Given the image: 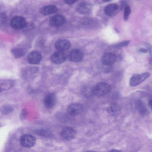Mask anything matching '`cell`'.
Masks as SVG:
<instances>
[{
    "instance_id": "cell-1",
    "label": "cell",
    "mask_w": 152,
    "mask_h": 152,
    "mask_svg": "<svg viewBox=\"0 0 152 152\" xmlns=\"http://www.w3.org/2000/svg\"><path fill=\"white\" fill-rule=\"evenodd\" d=\"M111 90V86L104 82L96 84L92 89V92L95 96L100 97L104 96L109 93Z\"/></svg>"
},
{
    "instance_id": "cell-2",
    "label": "cell",
    "mask_w": 152,
    "mask_h": 152,
    "mask_svg": "<svg viewBox=\"0 0 152 152\" xmlns=\"http://www.w3.org/2000/svg\"><path fill=\"white\" fill-rule=\"evenodd\" d=\"M150 75V73L148 72L133 75L130 80V86L131 87H134L138 85L143 82Z\"/></svg>"
},
{
    "instance_id": "cell-3",
    "label": "cell",
    "mask_w": 152,
    "mask_h": 152,
    "mask_svg": "<svg viewBox=\"0 0 152 152\" xmlns=\"http://www.w3.org/2000/svg\"><path fill=\"white\" fill-rule=\"evenodd\" d=\"M35 137L32 135L25 134L22 135L20 140V142L23 146L27 148H31L35 144Z\"/></svg>"
},
{
    "instance_id": "cell-4",
    "label": "cell",
    "mask_w": 152,
    "mask_h": 152,
    "mask_svg": "<svg viewBox=\"0 0 152 152\" xmlns=\"http://www.w3.org/2000/svg\"><path fill=\"white\" fill-rule=\"evenodd\" d=\"M10 24L12 28L15 29H20L25 27L26 25V22L23 17L16 16L12 19Z\"/></svg>"
},
{
    "instance_id": "cell-5",
    "label": "cell",
    "mask_w": 152,
    "mask_h": 152,
    "mask_svg": "<svg viewBox=\"0 0 152 152\" xmlns=\"http://www.w3.org/2000/svg\"><path fill=\"white\" fill-rule=\"evenodd\" d=\"M68 113L72 116H76L82 113L83 110V107L80 103H73L70 105L67 108Z\"/></svg>"
},
{
    "instance_id": "cell-6",
    "label": "cell",
    "mask_w": 152,
    "mask_h": 152,
    "mask_svg": "<svg viewBox=\"0 0 152 152\" xmlns=\"http://www.w3.org/2000/svg\"><path fill=\"white\" fill-rule=\"evenodd\" d=\"M66 58L65 53L62 51H59L55 52L51 56L50 60L53 63L58 64L64 62Z\"/></svg>"
},
{
    "instance_id": "cell-7",
    "label": "cell",
    "mask_w": 152,
    "mask_h": 152,
    "mask_svg": "<svg viewBox=\"0 0 152 152\" xmlns=\"http://www.w3.org/2000/svg\"><path fill=\"white\" fill-rule=\"evenodd\" d=\"M66 21V18L63 15L57 14L51 17L49 21L51 25L57 27L63 25L65 23Z\"/></svg>"
},
{
    "instance_id": "cell-8",
    "label": "cell",
    "mask_w": 152,
    "mask_h": 152,
    "mask_svg": "<svg viewBox=\"0 0 152 152\" xmlns=\"http://www.w3.org/2000/svg\"><path fill=\"white\" fill-rule=\"evenodd\" d=\"M62 137L66 140H70L75 137L76 132L75 130L70 127H66L63 129L61 132Z\"/></svg>"
},
{
    "instance_id": "cell-9",
    "label": "cell",
    "mask_w": 152,
    "mask_h": 152,
    "mask_svg": "<svg viewBox=\"0 0 152 152\" xmlns=\"http://www.w3.org/2000/svg\"><path fill=\"white\" fill-rule=\"evenodd\" d=\"M101 61L104 65L110 66L115 62L116 61V57L115 55L113 53H105L102 57Z\"/></svg>"
},
{
    "instance_id": "cell-10",
    "label": "cell",
    "mask_w": 152,
    "mask_h": 152,
    "mask_svg": "<svg viewBox=\"0 0 152 152\" xmlns=\"http://www.w3.org/2000/svg\"><path fill=\"white\" fill-rule=\"evenodd\" d=\"M120 7L116 4H111L107 5L104 9V12L107 16L110 17L114 16L119 12Z\"/></svg>"
},
{
    "instance_id": "cell-11",
    "label": "cell",
    "mask_w": 152,
    "mask_h": 152,
    "mask_svg": "<svg viewBox=\"0 0 152 152\" xmlns=\"http://www.w3.org/2000/svg\"><path fill=\"white\" fill-rule=\"evenodd\" d=\"M68 57L70 60L75 62H78L83 59V54L82 52L80 50L75 49L69 52Z\"/></svg>"
},
{
    "instance_id": "cell-12",
    "label": "cell",
    "mask_w": 152,
    "mask_h": 152,
    "mask_svg": "<svg viewBox=\"0 0 152 152\" xmlns=\"http://www.w3.org/2000/svg\"><path fill=\"white\" fill-rule=\"evenodd\" d=\"M56 97L53 93H49L47 94L44 99V103L45 107L48 109L53 108L55 105Z\"/></svg>"
},
{
    "instance_id": "cell-13",
    "label": "cell",
    "mask_w": 152,
    "mask_h": 152,
    "mask_svg": "<svg viewBox=\"0 0 152 152\" xmlns=\"http://www.w3.org/2000/svg\"><path fill=\"white\" fill-rule=\"evenodd\" d=\"M92 9V6L90 4L84 2L80 3L77 6L76 10L77 12L82 14H87L89 13Z\"/></svg>"
},
{
    "instance_id": "cell-14",
    "label": "cell",
    "mask_w": 152,
    "mask_h": 152,
    "mask_svg": "<svg viewBox=\"0 0 152 152\" xmlns=\"http://www.w3.org/2000/svg\"><path fill=\"white\" fill-rule=\"evenodd\" d=\"M41 59V54L38 52L35 51L30 52L27 56L28 61L32 64H38L40 62Z\"/></svg>"
},
{
    "instance_id": "cell-15",
    "label": "cell",
    "mask_w": 152,
    "mask_h": 152,
    "mask_svg": "<svg viewBox=\"0 0 152 152\" xmlns=\"http://www.w3.org/2000/svg\"><path fill=\"white\" fill-rule=\"evenodd\" d=\"M56 48L59 50H64L69 48L70 47V43L68 40L60 39H58L55 44Z\"/></svg>"
},
{
    "instance_id": "cell-16",
    "label": "cell",
    "mask_w": 152,
    "mask_h": 152,
    "mask_svg": "<svg viewBox=\"0 0 152 152\" xmlns=\"http://www.w3.org/2000/svg\"><path fill=\"white\" fill-rule=\"evenodd\" d=\"M107 111L110 115L113 116H116L120 113L121 108L118 104L113 103L108 106Z\"/></svg>"
},
{
    "instance_id": "cell-17",
    "label": "cell",
    "mask_w": 152,
    "mask_h": 152,
    "mask_svg": "<svg viewBox=\"0 0 152 152\" xmlns=\"http://www.w3.org/2000/svg\"><path fill=\"white\" fill-rule=\"evenodd\" d=\"M58 10L57 7L54 5H50L45 6L40 10V12L44 15H48L54 13Z\"/></svg>"
},
{
    "instance_id": "cell-18",
    "label": "cell",
    "mask_w": 152,
    "mask_h": 152,
    "mask_svg": "<svg viewBox=\"0 0 152 152\" xmlns=\"http://www.w3.org/2000/svg\"><path fill=\"white\" fill-rule=\"evenodd\" d=\"M136 107L140 113L142 115L147 114L148 110L145 105L141 100H138L136 103Z\"/></svg>"
},
{
    "instance_id": "cell-19",
    "label": "cell",
    "mask_w": 152,
    "mask_h": 152,
    "mask_svg": "<svg viewBox=\"0 0 152 152\" xmlns=\"http://www.w3.org/2000/svg\"><path fill=\"white\" fill-rule=\"evenodd\" d=\"M11 51L14 57L15 58H20L24 55V50L20 48H12Z\"/></svg>"
},
{
    "instance_id": "cell-20",
    "label": "cell",
    "mask_w": 152,
    "mask_h": 152,
    "mask_svg": "<svg viewBox=\"0 0 152 152\" xmlns=\"http://www.w3.org/2000/svg\"><path fill=\"white\" fill-rule=\"evenodd\" d=\"M13 110V108L9 105H4L2 106L0 109L1 113L4 115L8 114Z\"/></svg>"
},
{
    "instance_id": "cell-21",
    "label": "cell",
    "mask_w": 152,
    "mask_h": 152,
    "mask_svg": "<svg viewBox=\"0 0 152 152\" xmlns=\"http://www.w3.org/2000/svg\"><path fill=\"white\" fill-rule=\"evenodd\" d=\"M36 133L38 135L45 137H49L51 135L50 132L46 129H41L36 131Z\"/></svg>"
},
{
    "instance_id": "cell-22",
    "label": "cell",
    "mask_w": 152,
    "mask_h": 152,
    "mask_svg": "<svg viewBox=\"0 0 152 152\" xmlns=\"http://www.w3.org/2000/svg\"><path fill=\"white\" fill-rule=\"evenodd\" d=\"M131 12V9L129 6L126 5L124 7V20L126 21L128 19Z\"/></svg>"
},
{
    "instance_id": "cell-23",
    "label": "cell",
    "mask_w": 152,
    "mask_h": 152,
    "mask_svg": "<svg viewBox=\"0 0 152 152\" xmlns=\"http://www.w3.org/2000/svg\"><path fill=\"white\" fill-rule=\"evenodd\" d=\"M7 15L4 12L0 14V24L4 23L7 19Z\"/></svg>"
},
{
    "instance_id": "cell-24",
    "label": "cell",
    "mask_w": 152,
    "mask_h": 152,
    "mask_svg": "<svg viewBox=\"0 0 152 152\" xmlns=\"http://www.w3.org/2000/svg\"><path fill=\"white\" fill-rule=\"evenodd\" d=\"M130 41L126 40L122 42L115 45V46L116 47H121L126 46L129 44Z\"/></svg>"
},
{
    "instance_id": "cell-25",
    "label": "cell",
    "mask_w": 152,
    "mask_h": 152,
    "mask_svg": "<svg viewBox=\"0 0 152 152\" xmlns=\"http://www.w3.org/2000/svg\"><path fill=\"white\" fill-rule=\"evenodd\" d=\"M27 111L25 109H23L20 115V119L21 120H23L25 119L27 115Z\"/></svg>"
},
{
    "instance_id": "cell-26",
    "label": "cell",
    "mask_w": 152,
    "mask_h": 152,
    "mask_svg": "<svg viewBox=\"0 0 152 152\" xmlns=\"http://www.w3.org/2000/svg\"><path fill=\"white\" fill-rule=\"evenodd\" d=\"M77 0H64V2L65 3L67 4H71Z\"/></svg>"
},
{
    "instance_id": "cell-27",
    "label": "cell",
    "mask_w": 152,
    "mask_h": 152,
    "mask_svg": "<svg viewBox=\"0 0 152 152\" xmlns=\"http://www.w3.org/2000/svg\"><path fill=\"white\" fill-rule=\"evenodd\" d=\"M148 103L149 106L151 108V106H152V97H151V96L149 97Z\"/></svg>"
},
{
    "instance_id": "cell-28",
    "label": "cell",
    "mask_w": 152,
    "mask_h": 152,
    "mask_svg": "<svg viewBox=\"0 0 152 152\" xmlns=\"http://www.w3.org/2000/svg\"><path fill=\"white\" fill-rule=\"evenodd\" d=\"M140 51L141 52L146 53L147 52V50L143 48H141L140 49Z\"/></svg>"
},
{
    "instance_id": "cell-29",
    "label": "cell",
    "mask_w": 152,
    "mask_h": 152,
    "mask_svg": "<svg viewBox=\"0 0 152 152\" xmlns=\"http://www.w3.org/2000/svg\"><path fill=\"white\" fill-rule=\"evenodd\" d=\"M115 151V152H119V151H119V150H115V149H113L112 150H111V151Z\"/></svg>"
},
{
    "instance_id": "cell-30",
    "label": "cell",
    "mask_w": 152,
    "mask_h": 152,
    "mask_svg": "<svg viewBox=\"0 0 152 152\" xmlns=\"http://www.w3.org/2000/svg\"><path fill=\"white\" fill-rule=\"evenodd\" d=\"M103 1H111L112 0H102Z\"/></svg>"
},
{
    "instance_id": "cell-31",
    "label": "cell",
    "mask_w": 152,
    "mask_h": 152,
    "mask_svg": "<svg viewBox=\"0 0 152 152\" xmlns=\"http://www.w3.org/2000/svg\"><path fill=\"white\" fill-rule=\"evenodd\" d=\"M1 91V89L0 88V92Z\"/></svg>"
}]
</instances>
